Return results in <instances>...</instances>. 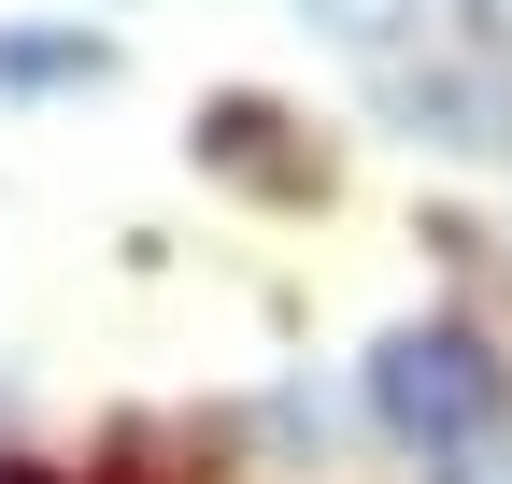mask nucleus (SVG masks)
Wrapping results in <instances>:
<instances>
[{"instance_id":"f257e3e1","label":"nucleus","mask_w":512,"mask_h":484,"mask_svg":"<svg viewBox=\"0 0 512 484\" xmlns=\"http://www.w3.org/2000/svg\"><path fill=\"white\" fill-rule=\"evenodd\" d=\"M328 57L384 100V129L441 157H512V15L498 0H299Z\"/></svg>"},{"instance_id":"f03ea898","label":"nucleus","mask_w":512,"mask_h":484,"mask_svg":"<svg viewBox=\"0 0 512 484\" xmlns=\"http://www.w3.org/2000/svg\"><path fill=\"white\" fill-rule=\"evenodd\" d=\"M370 413L399 428L427 470H456L498 442V413H512V371L470 342V328H384L370 342Z\"/></svg>"},{"instance_id":"7ed1b4c3","label":"nucleus","mask_w":512,"mask_h":484,"mask_svg":"<svg viewBox=\"0 0 512 484\" xmlns=\"http://www.w3.org/2000/svg\"><path fill=\"white\" fill-rule=\"evenodd\" d=\"M200 157L228 171V186H256V200H328V157H313L271 100H214L200 114Z\"/></svg>"},{"instance_id":"20e7f679","label":"nucleus","mask_w":512,"mask_h":484,"mask_svg":"<svg viewBox=\"0 0 512 484\" xmlns=\"http://www.w3.org/2000/svg\"><path fill=\"white\" fill-rule=\"evenodd\" d=\"M114 57L86 43V29H57V43H29V29H0V86H100Z\"/></svg>"},{"instance_id":"39448f33","label":"nucleus","mask_w":512,"mask_h":484,"mask_svg":"<svg viewBox=\"0 0 512 484\" xmlns=\"http://www.w3.org/2000/svg\"><path fill=\"white\" fill-rule=\"evenodd\" d=\"M0 484H57V470H0Z\"/></svg>"}]
</instances>
